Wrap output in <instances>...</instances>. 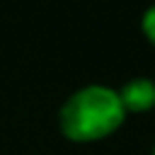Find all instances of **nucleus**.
Wrapping results in <instances>:
<instances>
[{
	"label": "nucleus",
	"mask_w": 155,
	"mask_h": 155,
	"mask_svg": "<svg viewBox=\"0 0 155 155\" xmlns=\"http://www.w3.org/2000/svg\"><path fill=\"white\" fill-rule=\"evenodd\" d=\"M126 109L116 90L87 85L68 97L61 109V131L70 140H97L114 133L124 124Z\"/></svg>",
	"instance_id": "obj_1"
},
{
	"label": "nucleus",
	"mask_w": 155,
	"mask_h": 155,
	"mask_svg": "<svg viewBox=\"0 0 155 155\" xmlns=\"http://www.w3.org/2000/svg\"><path fill=\"white\" fill-rule=\"evenodd\" d=\"M121 104L128 111H143L155 104V82L148 78H133L119 90Z\"/></svg>",
	"instance_id": "obj_2"
},
{
	"label": "nucleus",
	"mask_w": 155,
	"mask_h": 155,
	"mask_svg": "<svg viewBox=\"0 0 155 155\" xmlns=\"http://www.w3.org/2000/svg\"><path fill=\"white\" fill-rule=\"evenodd\" d=\"M140 27H143V34L155 44V5H150V7L143 12V22H140Z\"/></svg>",
	"instance_id": "obj_3"
},
{
	"label": "nucleus",
	"mask_w": 155,
	"mask_h": 155,
	"mask_svg": "<svg viewBox=\"0 0 155 155\" xmlns=\"http://www.w3.org/2000/svg\"><path fill=\"white\" fill-rule=\"evenodd\" d=\"M153 155H155V145H153Z\"/></svg>",
	"instance_id": "obj_4"
}]
</instances>
